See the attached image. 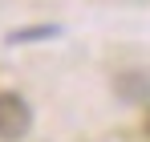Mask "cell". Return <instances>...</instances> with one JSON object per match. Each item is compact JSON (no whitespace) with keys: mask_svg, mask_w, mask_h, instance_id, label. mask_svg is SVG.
I'll list each match as a JSON object with an SVG mask.
<instances>
[{"mask_svg":"<svg viewBox=\"0 0 150 142\" xmlns=\"http://www.w3.org/2000/svg\"><path fill=\"white\" fill-rule=\"evenodd\" d=\"M33 126V110L21 94H0V142H21Z\"/></svg>","mask_w":150,"mask_h":142,"instance_id":"6da1fadb","label":"cell"},{"mask_svg":"<svg viewBox=\"0 0 150 142\" xmlns=\"http://www.w3.org/2000/svg\"><path fill=\"white\" fill-rule=\"evenodd\" d=\"M57 28H28V33H12V41H33V37H53Z\"/></svg>","mask_w":150,"mask_h":142,"instance_id":"7a4b0ae2","label":"cell"},{"mask_svg":"<svg viewBox=\"0 0 150 142\" xmlns=\"http://www.w3.org/2000/svg\"><path fill=\"white\" fill-rule=\"evenodd\" d=\"M146 138H150V110H146Z\"/></svg>","mask_w":150,"mask_h":142,"instance_id":"3957f363","label":"cell"}]
</instances>
